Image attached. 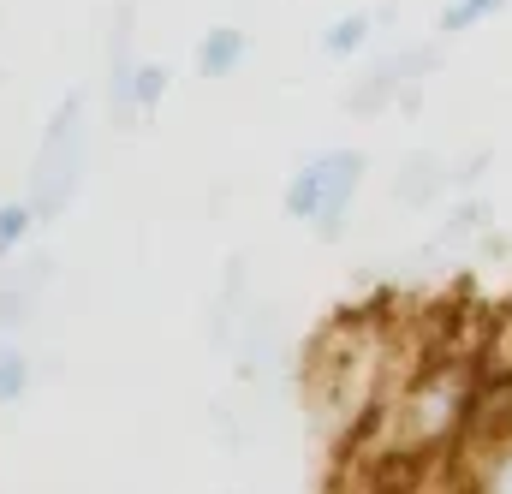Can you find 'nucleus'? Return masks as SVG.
Returning a JSON list of instances; mask_svg holds the SVG:
<instances>
[{
	"mask_svg": "<svg viewBox=\"0 0 512 494\" xmlns=\"http://www.w3.org/2000/svg\"><path fill=\"white\" fill-rule=\"evenodd\" d=\"M90 96L84 90H66L54 102V114L42 125V143H36V161H30V209L42 227L66 221V209L78 203V185H84V149H90Z\"/></svg>",
	"mask_w": 512,
	"mask_h": 494,
	"instance_id": "f257e3e1",
	"label": "nucleus"
},
{
	"mask_svg": "<svg viewBox=\"0 0 512 494\" xmlns=\"http://www.w3.org/2000/svg\"><path fill=\"white\" fill-rule=\"evenodd\" d=\"M364 167H370L364 149H322V155L292 167V179L280 191V209L292 221H304L322 245H334L346 233V215H352L358 191H364Z\"/></svg>",
	"mask_w": 512,
	"mask_h": 494,
	"instance_id": "f03ea898",
	"label": "nucleus"
},
{
	"mask_svg": "<svg viewBox=\"0 0 512 494\" xmlns=\"http://www.w3.org/2000/svg\"><path fill=\"white\" fill-rule=\"evenodd\" d=\"M429 66H435V48H405V54H387V60H376V66H370V78H364V84H352L340 102H346L352 114H382L387 102H393L405 84H417Z\"/></svg>",
	"mask_w": 512,
	"mask_h": 494,
	"instance_id": "7ed1b4c3",
	"label": "nucleus"
},
{
	"mask_svg": "<svg viewBox=\"0 0 512 494\" xmlns=\"http://www.w3.org/2000/svg\"><path fill=\"white\" fill-rule=\"evenodd\" d=\"M48 280H54V256L48 250H30V256H18V268L0 274V340L24 334L36 322V298H42Z\"/></svg>",
	"mask_w": 512,
	"mask_h": 494,
	"instance_id": "20e7f679",
	"label": "nucleus"
},
{
	"mask_svg": "<svg viewBox=\"0 0 512 494\" xmlns=\"http://www.w3.org/2000/svg\"><path fill=\"white\" fill-rule=\"evenodd\" d=\"M131 18H137V6L120 0L114 6V24H108V114L120 131H137V102H131V84H137V54H131Z\"/></svg>",
	"mask_w": 512,
	"mask_h": 494,
	"instance_id": "39448f33",
	"label": "nucleus"
},
{
	"mask_svg": "<svg viewBox=\"0 0 512 494\" xmlns=\"http://www.w3.org/2000/svg\"><path fill=\"white\" fill-rule=\"evenodd\" d=\"M453 179H459V173H453V161H447L441 149H411V155L399 161V173H393V197L411 203V209H429Z\"/></svg>",
	"mask_w": 512,
	"mask_h": 494,
	"instance_id": "423d86ee",
	"label": "nucleus"
},
{
	"mask_svg": "<svg viewBox=\"0 0 512 494\" xmlns=\"http://www.w3.org/2000/svg\"><path fill=\"white\" fill-rule=\"evenodd\" d=\"M245 54H251V36L239 24H215L197 36V72L203 78H233L245 66Z\"/></svg>",
	"mask_w": 512,
	"mask_h": 494,
	"instance_id": "0eeeda50",
	"label": "nucleus"
},
{
	"mask_svg": "<svg viewBox=\"0 0 512 494\" xmlns=\"http://www.w3.org/2000/svg\"><path fill=\"white\" fill-rule=\"evenodd\" d=\"M370 30H376V12H346V18H334L322 30V54L328 60H352V54L370 48Z\"/></svg>",
	"mask_w": 512,
	"mask_h": 494,
	"instance_id": "6e6552de",
	"label": "nucleus"
},
{
	"mask_svg": "<svg viewBox=\"0 0 512 494\" xmlns=\"http://www.w3.org/2000/svg\"><path fill=\"white\" fill-rule=\"evenodd\" d=\"M42 221H36V209H30V197H12V203H0V262H12L18 250L30 245V233H36Z\"/></svg>",
	"mask_w": 512,
	"mask_h": 494,
	"instance_id": "1a4fd4ad",
	"label": "nucleus"
},
{
	"mask_svg": "<svg viewBox=\"0 0 512 494\" xmlns=\"http://www.w3.org/2000/svg\"><path fill=\"white\" fill-rule=\"evenodd\" d=\"M30 381H36L30 352H24L18 340H0V405H18V399L30 393Z\"/></svg>",
	"mask_w": 512,
	"mask_h": 494,
	"instance_id": "9d476101",
	"label": "nucleus"
},
{
	"mask_svg": "<svg viewBox=\"0 0 512 494\" xmlns=\"http://www.w3.org/2000/svg\"><path fill=\"white\" fill-rule=\"evenodd\" d=\"M483 221H489V203H459V209L441 221V233L429 239V250H459L465 239H477V233H483Z\"/></svg>",
	"mask_w": 512,
	"mask_h": 494,
	"instance_id": "9b49d317",
	"label": "nucleus"
},
{
	"mask_svg": "<svg viewBox=\"0 0 512 494\" xmlns=\"http://www.w3.org/2000/svg\"><path fill=\"white\" fill-rule=\"evenodd\" d=\"M501 6H507V0H447V6H441V18H435V30H441V36H465L471 24L495 18Z\"/></svg>",
	"mask_w": 512,
	"mask_h": 494,
	"instance_id": "f8f14e48",
	"label": "nucleus"
},
{
	"mask_svg": "<svg viewBox=\"0 0 512 494\" xmlns=\"http://www.w3.org/2000/svg\"><path fill=\"white\" fill-rule=\"evenodd\" d=\"M167 84H173V72H167L161 60H137V84H131V102H137V120L161 108V96H167Z\"/></svg>",
	"mask_w": 512,
	"mask_h": 494,
	"instance_id": "ddd939ff",
	"label": "nucleus"
},
{
	"mask_svg": "<svg viewBox=\"0 0 512 494\" xmlns=\"http://www.w3.org/2000/svg\"><path fill=\"white\" fill-rule=\"evenodd\" d=\"M483 494H512V459H501V465L489 471V489Z\"/></svg>",
	"mask_w": 512,
	"mask_h": 494,
	"instance_id": "4468645a",
	"label": "nucleus"
}]
</instances>
